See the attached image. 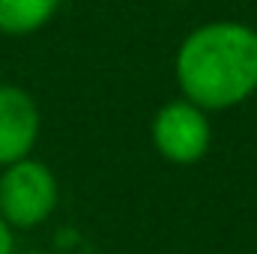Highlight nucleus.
Returning a JSON list of instances; mask_svg holds the SVG:
<instances>
[{
    "instance_id": "1",
    "label": "nucleus",
    "mask_w": 257,
    "mask_h": 254,
    "mask_svg": "<svg viewBox=\"0 0 257 254\" xmlns=\"http://www.w3.org/2000/svg\"><path fill=\"white\" fill-rule=\"evenodd\" d=\"M174 72L197 108H233L257 93V30L242 21L200 24L180 42Z\"/></svg>"
},
{
    "instance_id": "2",
    "label": "nucleus",
    "mask_w": 257,
    "mask_h": 254,
    "mask_svg": "<svg viewBox=\"0 0 257 254\" xmlns=\"http://www.w3.org/2000/svg\"><path fill=\"white\" fill-rule=\"evenodd\" d=\"M57 206V180L48 165L21 159L0 174V215L12 227H36Z\"/></svg>"
},
{
    "instance_id": "3",
    "label": "nucleus",
    "mask_w": 257,
    "mask_h": 254,
    "mask_svg": "<svg viewBox=\"0 0 257 254\" xmlns=\"http://www.w3.org/2000/svg\"><path fill=\"white\" fill-rule=\"evenodd\" d=\"M153 144L159 156L174 165L200 162L212 144V126L206 120V111L189 99L168 102L153 117Z\"/></svg>"
},
{
    "instance_id": "4",
    "label": "nucleus",
    "mask_w": 257,
    "mask_h": 254,
    "mask_svg": "<svg viewBox=\"0 0 257 254\" xmlns=\"http://www.w3.org/2000/svg\"><path fill=\"white\" fill-rule=\"evenodd\" d=\"M39 138V108L21 87H0V168L30 156Z\"/></svg>"
},
{
    "instance_id": "5",
    "label": "nucleus",
    "mask_w": 257,
    "mask_h": 254,
    "mask_svg": "<svg viewBox=\"0 0 257 254\" xmlns=\"http://www.w3.org/2000/svg\"><path fill=\"white\" fill-rule=\"evenodd\" d=\"M60 0H0V33L9 36H27L39 27H45Z\"/></svg>"
},
{
    "instance_id": "6",
    "label": "nucleus",
    "mask_w": 257,
    "mask_h": 254,
    "mask_svg": "<svg viewBox=\"0 0 257 254\" xmlns=\"http://www.w3.org/2000/svg\"><path fill=\"white\" fill-rule=\"evenodd\" d=\"M15 239H12V224L0 215V254H12Z\"/></svg>"
},
{
    "instance_id": "7",
    "label": "nucleus",
    "mask_w": 257,
    "mask_h": 254,
    "mask_svg": "<svg viewBox=\"0 0 257 254\" xmlns=\"http://www.w3.org/2000/svg\"><path fill=\"white\" fill-rule=\"evenodd\" d=\"M24 254H45V251H24Z\"/></svg>"
}]
</instances>
